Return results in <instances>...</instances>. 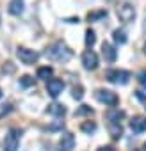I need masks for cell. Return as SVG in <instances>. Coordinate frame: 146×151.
<instances>
[{"label": "cell", "mask_w": 146, "mask_h": 151, "mask_svg": "<svg viewBox=\"0 0 146 151\" xmlns=\"http://www.w3.org/2000/svg\"><path fill=\"white\" fill-rule=\"evenodd\" d=\"M68 23H79V18H69V20H66Z\"/></svg>", "instance_id": "cell-29"}, {"label": "cell", "mask_w": 146, "mask_h": 151, "mask_svg": "<svg viewBox=\"0 0 146 151\" xmlns=\"http://www.w3.org/2000/svg\"><path fill=\"white\" fill-rule=\"evenodd\" d=\"M16 55H18V59H20L23 64H27V66L36 64L38 59H39V53H38L36 50L25 48V46H18V48H16Z\"/></svg>", "instance_id": "cell-5"}, {"label": "cell", "mask_w": 146, "mask_h": 151, "mask_svg": "<svg viewBox=\"0 0 146 151\" xmlns=\"http://www.w3.org/2000/svg\"><path fill=\"white\" fill-rule=\"evenodd\" d=\"M20 137H22V130L11 128L9 133L4 139V151H18V147H20Z\"/></svg>", "instance_id": "cell-2"}, {"label": "cell", "mask_w": 146, "mask_h": 151, "mask_svg": "<svg viewBox=\"0 0 146 151\" xmlns=\"http://www.w3.org/2000/svg\"><path fill=\"white\" fill-rule=\"evenodd\" d=\"M116 14H118V18H119L123 23H130V22H134V18H135V9H134L132 4L123 2V4L118 6Z\"/></svg>", "instance_id": "cell-6"}, {"label": "cell", "mask_w": 146, "mask_h": 151, "mask_svg": "<svg viewBox=\"0 0 146 151\" xmlns=\"http://www.w3.org/2000/svg\"><path fill=\"white\" fill-rule=\"evenodd\" d=\"M130 130H132L134 133H142V132H146V117H142V116L132 117V121H130Z\"/></svg>", "instance_id": "cell-10"}, {"label": "cell", "mask_w": 146, "mask_h": 151, "mask_svg": "<svg viewBox=\"0 0 146 151\" xmlns=\"http://www.w3.org/2000/svg\"><path fill=\"white\" fill-rule=\"evenodd\" d=\"M98 151H116V149H114L112 146H102V147H100Z\"/></svg>", "instance_id": "cell-28"}, {"label": "cell", "mask_w": 146, "mask_h": 151, "mask_svg": "<svg viewBox=\"0 0 146 151\" xmlns=\"http://www.w3.org/2000/svg\"><path fill=\"white\" fill-rule=\"evenodd\" d=\"M142 151H146V144H144V147H142Z\"/></svg>", "instance_id": "cell-30"}, {"label": "cell", "mask_w": 146, "mask_h": 151, "mask_svg": "<svg viewBox=\"0 0 146 151\" xmlns=\"http://www.w3.org/2000/svg\"><path fill=\"white\" fill-rule=\"evenodd\" d=\"M95 43H96V34H95V30L87 29V30H86V46H87V48H93Z\"/></svg>", "instance_id": "cell-19"}, {"label": "cell", "mask_w": 146, "mask_h": 151, "mask_svg": "<svg viewBox=\"0 0 146 151\" xmlns=\"http://www.w3.org/2000/svg\"><path fill=\"white\" fill-rule=\"evenodd\" d=\"M93 109L89 107V105H82V107H79L77 110H75V116L77 117H80V116H93Z\"/></svg>", "instance_id": "cell-20"}, {"label": "cell", "mask_w": 146, "mask_h": 151, "mask_svg": "<svg viewBox=\"0 0 146 151\" xmlns=\"http://www.w3.org/2000/svg\"><path fill=\"white\" fill-rule=\"evenodd\" d=\"M82 64L87 71H93L98 68V55L93 52V50H86L82 53Z\"/></svg>", "instance_id": "cell-7"}, {"label": "cell", "mask_w": 146, "mask_h": 151, "mask_svg": "<svg viewBox=\"0 0 146 151\" xmlns=\"http://www.w3.org/2000/svg\"><path fill=\"white\" fill-rule=\"evenodd\" d=\"M46 114L55 116V117H62V116L66 114V107H64L62 103H52V105L46 107Z\"/></svg>", "instance_id": "cell-12"}, {"label": "cell", "mask_w": 146, "mask_h": 151, "mask_svg": "<svg viewBox=\"0 0 146 151\" xmlns=\"http://www.w3.org/2000/svg\"><path fill=\"white\" fill-rule=\"evenodd\" d=\"M105 16H107V11H105V9L91 11V13H87V22H98V20H102V18H105Z\"/></svg>", "instance_id": "cell-16"}, {"label": "cell", "mask_w": 146, "mask_h": 151, "mask_svg": "<svg viewBox=\"0 0 146 151\" xmlns=\"http://www.w3.org/2000/svg\"><path fill=\"white\" fill-rule=\"evenodd\" d=\"M64 91V82L61 78H50L46 82V93L52 96V98H57L61 93Z\"/></svg>", "instance_id": "cell-8"}, {"label": "cell", "mask_w": 146, "mask_h": 151, "mask_svg": "<svg viewBox=\"0 0 146 151\" xmlns=\"http://www.w3.org/2000/svg\"><path fill=\"white\" fill-rule=\"evenodd\" d=\"M80 130L91 135L93 132H96V123H93V121H86V123H82V124H80Z\"/></svg>", "instance_id": "cell-21"}, {"label": "cell", "mask_w": 146, "mask_h": 151, "mask_svg": "<svg viewBox=\"0 0 146 151\" xmlns=\"http://www.w3.org/2000/svg\"><path fill=\"white\" fill-rule=\"evenodd\" d=\"M135 96H137V98H139V100L144 103V109H146V96H144L142 93H135Z\"/></svg>", "instance_id": "cell-26"}, {"label": "cell", "mask_w": 146, "mask_h": 151, "mask_svg": "<svg viewBox=\"0 0 146 151\" xmlns=\"http://www.w3.org/2000/svg\"><path fill=\"white\" fill-rule=\"evenodd\" d=\"M95 98L98 100V101H102V103H105L107 107H116L118 103H119V98H118V94L116 93H112V91H109V89H96V93H95Z\"/></svg>", "instance_id": "cell-4"}, {"label": "cell", "mask_w": 146, "mask_h": 151, "mask_svg": "<svg viewBox=\"0 0 146 151\" xmlns=\"http://www.w3.org/2000/svg\"><path fill=\"white\" fill-rule=\"evenodd\" d=\"M112 37H114V41H116L118 45H125V43H126V34H125V30H121V29H116V30L112 32Z\"/></svg>", "instance_id": "cell-18"}, {"label": "cell", "mask_w": 146, "mask_h": 151, "mask_svg": "<svg viewBox=\"0 0 146 151\" xmlns=\"http://www.w3.org/2000/svg\"><path fill=\"white\" fill-rule=\"evenodd\" d=\"M102 55H103V59L107 62H114L116 57H118V52H116V48L111 43H103L102 45Z\"/></svg>", "instance_id": "cell-11"}, {"label": "cell", "mask_w": 146, "mask_h": 151, "mask_svg": "<svg viewBox=\"0 0 146 151\" xmlns=\"http://www.w3.org/2000/svg\"><path fill=\"white\" fill-rule=\"evenodd\" d=\"M82 96H84V89H82V86L73 87V98H75V100H82Z\"/></svg>", "instance_id": "cell-23"}, {"label": "cell", "mask_w": 146, "mask_h": 151, "mask_svg": "<svg viewBox=\"0 0 146 151\" xmlns=\"http://www.w3.org/2000/svg\"><path fill=\"white\" fill-rule=\"evenodd\" d=\"M105 116H107L109 123H119V119H123V117H125V112H123V110H119V109H111Z\"/></svg>", "instance_id": "cell-14"}, {"label": "cell", "mask_w": 146, "mask_h": 151, "mask_svg": "<svg viewBox=\"0 0 146 151\" xmlns=\"http://www.w3.org/2000/svg\"><path fill=\"white\" fill-rule=\"evenodd\" d=\"M52 73H53V69H52L50 66H43V68H39V69H38V78L46 80V78H50V77H52Z\"/></svg>", "instance_id": "cell-17"}, {"label": "cell", "mask_w": 146, "mask_h": 151, "mask_svg": "<svg viewBox=\"0 0 146 151\" xmlns=\"http://www.w3.org/2000/svg\"><path fill=\"white\" fill-rule=\"evenodd\" d=\"M0 98H2V89H0Z\"/></svg>", "instance_id": "cell-31"}, {"label": "cell", "mask_w": 146, "mask_h": 151, "mask_svg": "<svg viewBox=\"0 0 146 151\" xmlns=\"http://www.w3.org/2000/svg\"><path fill=\"white\" fill-rule=\"evenodd\" d=\"M32 84H34V78L29 77V75H25V77L20 78V86H22V87H30Z\"/></svg>", "instance_id": "cell-22"}, {"label": "cell", "mask_w": 146, "mask_h": 151, "mask_svg": "<svg viewBox=\"0 0 146 151\" xmlns=\"http://www.w3.org/2000/svg\"><path fill=\"white\" fill-rule=\"evenodd\" d=\"M73 147H75V137H73V133H69V132L62 133L59 139V151H71Z\"/></svg>", "instance_id": "cell-9"}, {"label": "cell", "mask_w": 146, "mask_h": 151, "mask_svg": "<svg viewBox=\"0 0 146 151\" xmlns=\"http://www.w3.org/2000/svg\"><path fill=\"white\" fill-rule=\"evenodd\" d=\"M45 55H46L50 60H55V62H68V60L73 57V52H71L62 41H57V43H53L52 46L46 48Z\"/></svg>", "instance_id": "cell-1"}, {"label": "cell", "mask_w": 146, "mask_h": 151, "mask_svg": "<svg viewBox=\"0 0 146 151\" xmlns=\"http://www.w3.org/2000/svg\"><path fill=\"white\" fill-rule=\"evenodd\" d=\"M61 126H64V123H62V121H59V123L52 124V126H50V130H57V128H61Z\"/></svg>", "instance_id": "cell-27"}, {"label": "cell", "mask_w": 146, "mask_h": 151, "mask_svg": "<svg viewBox=\"0 0 146 151\" xmlns=\"http://www.w3.org/2000/svg\"><path fill=\"white\" fill-rule=\"evenodd\" d=\"M13 110V107L9 105V103H6V105H0V117H4V116H7L9 112Z\"/></svg>", "instance_id": "cell-24"}, {"label": "cell", "mask_w": 146, "mask_h": 151, "mask_svg": "<svg viewBox=\"0 0 146 151\" xmlns=\"http://www.w3.org/2000/svg\"><path fill=\"white\" fill-rule=\"evenodd\" d=\"M105 78L109 82L116 84V86H125L130 80V73L125 71V69H111V71L105 73Z\"/></svg>", "instance_id": "cell-3"}, {"label": "cell", "mask_w": 146, "mask_h": 151, "mask_svg": "<svg viewBox=\"0 0 146 151\" xmlns=\"http://www.w3.org/2000/svg\"><path fill=\"white\" fill-rule=\"evenodd\" d=\"M23 7H25L23 0H11L9 2V13L14 14V16H20L23 13Z\"/></svg>", "instance_id": "cell-13"}, {"label": "cell", "mask_w": 146, "mask_h": 151, "mask_svg": "<svg viewBox=\"0 0 146 151\" xmlns=\"http://www.w3.org/2000/svg\"><path fill=\"white\" fill-rule=\"evenodd\" d=\"M109 133L112 139H119L123 135V126L121 123H109Z\"/></svg>", "instance_id": "cell-15"}, {"label": "cell", "mask_w": 146, "mask_h": 151, "mask_svg": "<svg viewBox=\"0 0 146 151\" xmlns=\"http://www.w3.org/2000/svg\"><path fill=\"white\" fill-rule=\"evenodd\" d=\"M137 80H139V84H141L142 87H146V69H142V71L137 75Z\"/></svg>", "instance_id": "cell-25"}]
</instances>
